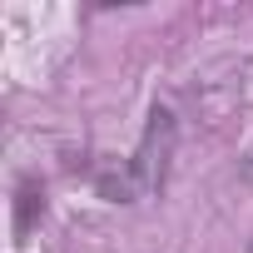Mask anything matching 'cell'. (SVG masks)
<instances>
[{
    "mask_svg": "<svg viewBox=\"0 0 253 253\" xmlns=\"http://www.w3.org/2000/svg\"><path fill=\"white\" fill-rule=\"evenodd\" d=\"M35 204H40L35 184H20V213H15V228H20V233L30 228V213H35ZM40 209H45V204H40Z\"/></svg>",
    "mask_w": 253,
    "mask_h": 253,
    "instance_id": "obj_2",
    "label": "cell"
},
{
    "mask_svg": "<svg viewBox=\"0 0 253 253\" xmlns=\"http://www.w3.org/2000/svg\"><path fill=\"white\" fill-rule=\"evenodd\" d=\"M174 149V114L169 109H154L149 114V129H144V144L134 149V159L124 164L119 174H104L99 179V194L109 204H139L144 194H154L164 184V159Z\"/></svg>",
    "mask_w": 253,
    "mask_h": 253,
    "instance_id": "obj_1",
    "label": "cell"
}]
</instances>
